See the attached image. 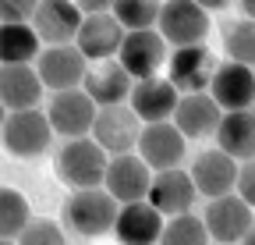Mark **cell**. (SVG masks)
<instances>
[{
  "label": "cell",
  "mask_w": 255,
  "mask_h": 245,
  "mask_svg": "<svg viewBox=\"0 0 255 245\" xmlns=\"http://www.w3.org/2000/svg\"><path fill=\"white\" fill-rule=\"evenodd\" d=\"M43 114H46L50 132H57L64 139H85L92 128L96 107L82 89H68V93H53Z\"/></svg>",
  "instance_id": "cell-13"
},
{
  "label": "cell",
  "mask_w": 255,
  "mask_h": 245,
  "mask_svg": "<svg viewBox=\"0 0 255 245\" xmlns=\"http://www.w3.org/2000/svg\"><path fill=\"white\" fill-rule=\"evenodd\" d=\"M14 245H68V235H64V228L57 221L36 217L25 224V231L14 238Z\"/></svg>",
  "instance_id": "cell-29"
},
{
  "label": "cell",
  "mask_w": 255,
  "mask_h": 245,
  "mask_svg": "<svg viewBox=\"0 0 255 245\" xmlns=\"http://www.w3.org/2000/svg\"><path fill=\"white\" fill-rule=\"evenodd\" d=\"M43 43L36 39L32 25H0V64H32Z\"/></svg>",
  "instance_id": "cell-24"
},
{
  "label": "cell",
  "mask_w": 255,
  "mask_h": 245,
  "mask_svg": "<svg viewBox=\"0 0 255 245\" xmlns=\"http://www.w3.org/2000/svg\"><path fill=\"white\" fill-rule=\"evenodd\" d=\"M89 64L75 46H43L36 57V75L43 89L50 93H68V89H82Z\"/></svg>",
  "instance_id": "cell-10"
},
{
  "label": "cell",
  "mask_w": 255,
  "mask_h": 245,
  "mask_svg": "<svg viewBox=\"0 0 255 245\" xmlns=\"http://www.w3.org/2000/svg\"><path fill=\"white\" fill-rule=\"evenodd\" d=\"M206 93L220 107V114L248 110L252 100H255V75H252V68H241V64H231L227 60V64H216Z\"/></svg>",
  "instance_id": "cell-15"
},
{
  "label": "cell",
  "mask_w": 255,
  "mask_h": 245,
  "mask_svg": "<svg viewBox=\"0 0 255 245\" xmlns=\"http://www.w3.org/2000/svg\"><path fill=\"white\" fill-rule=\"evenodd\" d=\"M213 71H216V57L202 43V46H181V50H174L163 78L177 89V96H188V93H206Z\"/></svg>",
  "instance_id": "cell-14"
},
{
  "label": "cell",
  "mask_w": 255,
  "mask_h": 245,
  "mask_svg": "<svg viewBox=\"0 0 255 245\" xmlns=\"http://www.w3.org/2000/svg\"><path fill=\"white\" fill-rule=\"evenodd\" d=\"M85 89L82 93L92 100V107H121L128 103V93H131V78H128V71L117 64V60H100V64H92L85 71Z\"/></svg>",
  "instance_id": "cell-19"
},
{
  "label": "cell",
  "mask_w": 255,
  "mask_h": 245,
  "mask_svg": "<svg viewBox=\"0 0 255 245\" xmlns=\"http://www.w3.org/2000/svg\"><path fill=\"white\" fill-rule=\"evenodd\" d=\"M32 32L46 46H71L82 25V11L71 0H46V4L32 7Z\"/></svg>",
  "instance_id": "cell-9"
},
{
  "label": "cell",
  "mask_w": 255,
  "mask_h": 245,
  "mask_svg": "<svg viewBox=\"0 0 255 245\" xmlns=\"http://www.w3.org/2000/svg\"><path fill=\"white\" fill-rule=\"evenodd\" d=\"M195 185H191L188 171L174 167V171H156L152 181H149V192H145V203L159 213L163 221L170 217H181V213H191L195 206Z\"/></svg>",
  "instance_id": "cell-12"
},
{
  "label": "cell",
  "mask_w": 255,
  "mask_h": 245,
  "mask_svg": "<svg viewBox=\"0 0 255 245\" xmlns=\"http://www.w3.org/2000/svg\"><path fill=\"white\" fill-rule=\"evenodd\" d=\"M43 82L32 64H0V107L7 114L14 110H36L43 100Z\"/></svg>",
  "instance_id": "cell-18"
},
{
  "label": "cell",
  "mask_w": 255,
  "mask_h": 245,
  "mask_svg": "<svg viewBox=\"0 0 255 245\" xmlns=\"http://www.w3.org/2000/svg\"><path fill=\"white\" fill-rule=\"evenodd\" d=\"M28 199L18 189L0 185V242H14L28 224Z\"/></svg>",
  "instance_id": "cell-25"
},
{
  "label": "cell",
  "mask_w": 255,
  "mask_h": 245,
  "mask_svg": "<svg viewBox=\"0 0 255 245\" xmlns=\"http://www.w3.org/2000/svg\"><path fill=\"white\" fill-rule=\"evenodd\" d=\"M213 135H216V149L223 157H231L234 164L252 160V153H255V117H252V110L220 114Z\"/></svg>",
  "instance_id": "cell-23"
},
{
  "label": "cell",
  "mask_w": 255,
  "mask_h": 245,
  "mask_svg": "<svg viewBox=\"0 0 255 245\" xmlns=\"http://www.w3.org/2000/svg\"><path fill=\"white\" fill-rule=\"evenodd\" d=\"M4 117H7V110H4V107H0V128H4Z\"/></svg>",
  "instance_id": "cell-32"
},
{
  "label": "cell",
  "mask_w": 255,
  "mask_h": 245,
  "mask_svg": "<svg viewBox=\"0 0 255 245\" xmlns=\"http://www.w3.org/2000/svg\"><path fill=\"white\" fill-rule=\"evenodd\" d=\"M135 157L156 174V171H174L184 160V139L170 121H156V125H142Z\"/></svg>",
  "instance_id": "cell-11"
},
{
  "label": "cell",
  "mask_w": 255,
  "mask_h": 245,
  "mask_svg": "<svg viewBox=\"0 0 255 245\" xmlns=\"http://www.w3.org/2000/svg\"><path fill=\"white\" fill-rule=\"evenodd\" d=\"M234 174H238V164L231 157H223L220 149H206L195 157L188 178L195 192H202L206 199H220V196H231L234 192Z\"/></svg>",
  "instance_id": "cell-20"
},
{
  "label": "cell",
  "mask_w": 255,
  "mask_h": 245,
  "mask_svg": "<svg viewBox=\"0 0 255 245\" xmlns=\"http://www.w3.org/2000/svg\"><path fill=\"white\" fill-rule=\"evenodd\" d=\"M32 7L36 4H28V0H0V25H28Z\"/></svg>",
  "instance_id": "cell-30"
},
{
  "label": "cell",
  "mask_w": 255,
  "mask_h": 245,
  "mask_svg": "<svg viewBox=\"0 0 255 245\" xmlns=\"http://www.w3.org/2000/svg\"><path fill=\"white\" fill-rule=\"evenodd\" d=\"M0 245H14V242H0Z\"/></svg>",
  "instance_id": "cell-33"
},
{
  "label": "cell",
  "mask_w": 255,
  "mask_h": 245,
  "mask_svg": "<svg viewBox=\"0 0 255 245\" xmlns=\"http://www.w3.org/2000/svg\"><path fill=\"white\" fill-rule=\"evenodd\" d=\"M174 107H177V89H174L163 75L131 82V93H128V110H131L138 121H145V125L170 121Z\"/></svg>",
  "instance_id": "cell-17"
},
{
  "label": "cell",
  "mask_w": 255,
  "mask_h": 245,
  "mask_svg": "<svg viewBox=\"0 0 255 245\" xmlns=\"http://www.w3.org/2000/svg\"><path fill=\"white\" fill-rule=\"evenodd\" d=\"M114 60L128 71L131 82H142V78L159 75V68L167 64V43L156 36V28H149V32H124Z\"/></svg>",
  "instance_id": "cell-6"
},
{
  "label": "cell",
  "mask_w": 255,
  "mask_h": 245,
  "mask_svg": "<svg viewBox=\"0 0 255 245\" xmlns=\"http://www.w3.org/2000/svg\"><path fill=\"white\" fill-rule=\"evenodd\" d=\"M121 245H156L159 242V231H163V217L142 199V203H128V206H117V217H114V228Z\"/></svg>",
  "instance_id": "cell-21"
},
{
  "label": "cell",
  "mask_w": 255,
  "mask_h": 245,
  "mask_svg": "<svg viewBox=\"0 0 255 245\" xmlns=\"http://www.w3.org/2000/svg\"><path fill=\"white\" fill-rule=\"evenodd\" d=\"M107 153L96 146L89 135L85 139H68L57 149V174L64 185H71L75 192L85 189H100L103 185V171H107Z\"/></svg>",
  "instance_id": "cell-1"
},
{
  "label": "cell",
  "mask_w": 255,
  "mask_h": 245,
  "mask_svg": "<svg viewBox=\"0 0 255 245\" xmlns=\"http://www.w3.org/2000/svg\"><path fill=\"white\" fill-rule=\"evenodd\" d=\"M156 36L167 46H174V50L202 46L206 36H209V14L195 4V0H170V4H159Z\"/></svg>",
  "instance_id": "cell-2"
},
{
  "label": "cell",
  "mask_w": 255,
  "mask_h": 245,
  "mask_svg": "<svg viewBox=\"0 0 255 245\" xmlns=\"http://www.w3.org/2000/svg\"><path fill=\"white\" fill-rule=\"evenodd\" d=\"M149 181H152V171L135 157V153H124V157H110V160H107L103 185H100V189H103L117 206H128V203H142V199H145Z\"/></svg>",
  "instance_id": "cell-8"
},
{
  "label": "cell",
  "mask_w": 255,
  "mask_h": 245,
  "mask_svg": "<svg viewBox=\"0 0 255 245\" xmlns=\"http://www.w3.org/2000/svg\"><path fill=\"white\" fill-rule=\"evenodd\" d=\"M0 139H4V149L18 160H36L50 149L53 132L46 125V114L36 110H14L4 117V128H0Z\"/></svg>",
  "instance_id": "cell-4"
},
{
  "label": "cell",
  "mask_w": 255,
  "mask_h": 245,
  "mask_svg": "<svg viewBox=\"0 0 255 245\" xmlns=\"http://www.w3.org/2000/svg\"><path fill=\"white\" fill-rule=\"evenodd\" d=\"M202 228H206L209 242H216V245H241V238L252 231V206L241 203L234 192L209 199V206L202 213Z\"/></svg>",
  "instance_id": "cell-7"
},
{
  "label": "cell",
  "mask_w": 255,
  "mask_h": 245,
  "mask_svg": "<svg viewBox=\"0 0 255 245\" xmlns=\"http://www.w3.org/2000/svg\"><path fill=\"white\" fill-rule=\"evenodd\" d=\"M124 39V28L114 21L110 11L103 14H82V25H78V36H75V50L85 57V64H100V60H114L117 57V46Z\"/></svg>",
  "instance_id": "cell-16"
},
{
  "label": "cell",
  "mask_w": 255,
  "mask_h": 245,
  "mask_svg": "<svg viewBox=\"0 0 255 245\" xmlns=\"http://www.w3.org/2000/svg\"><path fill=\"white\" fill-rule=\"evenodd\" d=\"M170 117H174L170 125L181 132V139H206L216 132L220 107L209 100V93H188V96H177V107Z\"/></svg>",
  "instance_id": "cell-22"
},
{
  "label": "cell",
  "mask_w": 255,
  "mask_h": 245,
  "mask_svg": "<svg viewBox=\"0 0 255 245\" xmlns=\"http://www.w3.org/2000/svg\"><path fill=\"white\" fill-rule=\"evenodd\" d=\"M138 132H142V121L128 110V103H121V107H100L96 110L89 139L100 146L107 157H124V153L135 149Z\"/></svg>",
  "instance_id": "cell-5"
},
{
  "label": "cell",
  "mask_w": 255,
  "mask_h": 245,
  "mask_svg": "<svg viewBox=\"0 0 255 245\" xmlns=\"http://www.w3.org/2000/svg\"><path fill=\"white\" fill-rule=\"evenodd\" d=\"M156 245H209V235L202 228L199 213H181V217L163 221V231H159Z\"/></svg>",
  "instance_id": "cell-28"
},
{
  "label": "cell",
  "mask_w": 255,
  "mask_h": 245,
  "mask_svg": "<svg viewBox=\"0 0 255 245\" xmlns=\"http://www.w3.org/2000/svg\"><path fill=\"white\" fill-rule=\"evenodd\" d=\"M117 217V203L103 192V189H85V192H71L64 203V228L82 238H100L114 228Z\"/></svg>",
  "instance_id": "cell-3"
},
{
  "label": "cell",
  "mask_w": 255,
  "mask_h": 245,
  "mask_svg": "<svg viewBox=\"0 0 255 245\" xmlns=\"http://www.w3.org/2000/svg\"><path fill=\"white\" fill-rule=\"evenodd\" d=\"M110 14L124 32H149V28H156L159 4H152V0H117Z\"/></svg>",
  "instance_id": "cell-27"
},
{
  "label": "cell",
  "mask_w": 255,
  "mask_h": 245,
  "mask_svg": "<svg viewBox=\"0 0 255 245\" xmlns=\"http://www.w3.org/2000/svg\"><path fill=\"white\" fill-rule=\"evenodd\" d=\"M234 196H238L241 203L252 206V199H255V164H252V160L238 164V174H234Z\"/></svg>",
  "instance_id": "cell-31"
},
{
  "label": "cell",
  "mask_w": 255,
  "mask_h": 245,
  "mask_svg": "<svg viewBox=\"0 0 255 245\" xmlns=\"http://www.w3.org/2000/svg\"><path fill=\"white\" fill-rule=\"evenodd\" d=\"M223 50H227L231 64L252 68L255 60V21L252 18H238L223 28Z\"/></svg>",
  "instance_id": "cell-26"
}]
</instances>
